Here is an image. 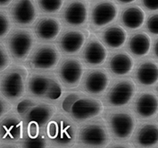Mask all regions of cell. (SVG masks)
<instances>
[{
	"label": "cell",
	"mask_w": 158,
	"mask_h": 148,
	"mask_svg": "<svg viewBox=\"0 0 158 148\" xmlns=\"http://www.w3.org/2000/svg\"><path fill=\"white\" fill-rule=\"evenodd\" d=\"M30 71L24 64H12L0 73V93L13 106L26 95Z\"/></svg>",
	"instance_id": "6da1fadb"
},
{
	"label": "cell",
	"mask_w": 158,
	"mask_h": 148,
	"mask_svg": "<svg viewBox=\"0 0 158 148\" xmlns=\"http://www.w3.org/2000/svg\"><path fill=\"white\" fill-rule=\"evenodd\" d=\"M37 38L33 31L28 28L17 27L12 29L5 39L13 63L23 64L36 46Z\"/></svg>",
	"instance_id": "7a4b0ae2"
},
{
	"label": "cell",
	"mask_w": 158,
	"mask_h": 148,
	"mask_svg": "<svg viewBox=\"0 0 158 148\" xmlns=\"http://www.w3.org/2000/svg\"><path fill=\"white\" fill-rule=\"evenodd\" d=\"M46 136L55 146H70L77 139L78 130L73 121L63 113H56L46 127Z\"/></svg>",
	"instance_id": "3957f363"
},
{
	"label": "cell",
	"mask_w": 158,
	"mask_h": 148,
	"mask_svg": "<svg viewBox=\"0 0 158 148\" xmlns=\"http://www.w3.org/2000/svg\"><path fill=\"white\" fill-rule=\"evenodd\" d=\"M61 54L53 44H39L34 47L24 65L30 72L49 71L58 64Z\"/></svg>",
	"instance_id": "277c9868"
},
{
	"label": "cell",
	"mask_w": 158,
	"mask_h": 148,
	"mask_svg": "<svg viewBox=\"0 0 158 148\" xmlns=\"http://www.w3.org/2000/svg\"><path fill=\"white\" fill-rule=\"evenodd\" d=\"M23 136V120L13 108L0 119V147H19Z\"/></svg>",
	"instance_id": "5b68a950"
},
{
	"label": "cell",
	"mask_w": 158,
	"mask_h": 148,
	"mask_svg": "<svg viewBox=\"0 0 158 148\" xmlns=\"http://www.w3.org/2000/svg\"><path fill=\"white\" fill-rule=\"evenodd\" d=\"M81 144L89 147H103L110 142V134L105 122L95 121L83 126L79 133Z\"/></svg>",
	"instance_id": "8992f818"
},
{
	"label": "cell",
	"mask_w": 158,
	"mask_h": 148,
	"mask_svg": "<svg viewBox=\"0 0 158 148\" xmlns=\"http://www.w3.org/2000/svg\"><path fill=\"white\" fill-rule=\"evenodd\" d=\"M9 15L17 27L29 28L37 20L38 10L34 0H14L10 4Z\"/></svg>",
	"instance_id": "52a82bcc"
},
{
	"label": "cell",
	"mask_w": 158,
	"mask_h": 148,
	"mask_svg": "<svg viewBox=\"0 0 158 148\" xmlns=\"http://www.w3.org/2000/svg\"><path fill=\"white\" fill-rule=\"evenodd\" d=\"M57 113L56 107L48 103H38L31 107L24 115L23 116L24 128L32 125L39 129H46L49 121Z\"/></svg>",
	"instance_id": "ba28073f"
},
{
	"label": "cell",
	"mask_w": 158,
	"mask_h": 148,
	"mask_svg": "<svg viewBox=\"0 0 158 148\" xmlns=\"http://www.w3.org/2000/svg\"><path fill=\"white\" fill-rule=\"evenodd\" d=\"M103 110L104 105L100 100L84 96L75 102L70 113L76 121H83L100 115Z\"/></svg>",
	"instance_id": "9c48e42d"
},
{
	"label": "cell",
	"mask_w": 158,
	"mask_h": 148,
	"mask_svg": "<svg viewBox=\"0 0 158 148\" xmlns=\"http://www.w3.org/2000/svg\"><path fill=\"white\" fill-rule=\"evenodd\" d=\"M136 93V85L131 79H123L116 82L110 89L106 97L111 106L121 107L128 105Z\"/></svg>",
	"instance_id": "30bf717a"
},
{
	"label": "cell",
	"mask_w": 158,
	"mask_h": 148,
	"mask_svg": "<svg viewBox=\"0 0 158 148\" xmlns=\"http://www.w3.org/2000/svg\"><path fill=\"white\" fill-rule=\"evenodd\" d=\"M84 74V66L81 60L72 57L65 59L58 70L62 83L70 88H76L81 81Z\"/></svg>",
	"instance_id": "8fae6325"
},
{
	"label": "cell",
	"mask_w": 158,
	"mask_h": 148,
	"mask_svg": "<svg viewBox=\"0 0 158 148\" xmlns=\"http://www.w3.org/2000/svg\"><path fill=\"white\" fill-rule=\"evenodd\" d=\"M109 125L116 138L126 140L131 137L136 121L131 113L123 111L111 114L109 118Z\"/></svg>",
	"instance_id": "7c38bea8"
},
{
	"label": "cell",
	"mask_w": 158,
	"mask_h": 148,
	"mask_svg": "<svg viewBox=\"0 0 158 148\" xmlns=\"http://www.w3.org/2000/svg\"><path fill=\"white\" fill-rule=\"evenodd\" d=\"M53 75L42 72H30L26 95L35 99H44L46 94L49 89Z\"/></svg>",
	"instance_id": "4fadbf2b"
},
{
	"label": "cell",
	"mask_w": 158,
	"mask_h": 148,
	"mask_svg": "<svg viewBox=\"0 0 158 148\" xmlns=\"http://www.w3.org/2000/svg\"><path fill=\"white\" fill-rule=\"evenodd\" d=\"M62 30V24L55 17H42L34 25V33L40 41L48 42L54 40Z\"/></svg>",
	"instance_id": "5bb4252c"
},
{
	"label": "cell",
	"mask_w": 158,
	"mask_h": 148,
	"mask_svg": "<svg viewBox=\"0 0 158 148\" xmlns=\"http://www.w3.org/2000/svg\"><path fill=\"white\" fill-rule=\"evenodd\" d=\"M89 37L87 31L72 30L63 34L60 39L59 46L65 55H73L83 47Z\"/></svg>",
	"instance_id": "9a60e30c"
},
{
	"label": "cell",
	"mask_w": 158,
	"mask_h": 148,
	"mask_svg": "<svg viewBox=\"0 0 158 148\" xmlns=\"http://www.w3.org/2000/svg\"><path fill=\"white\" fill-rule=\"evenodd\" d=\"M110 76L104 69H96L89 72L84 80L85 90L91 95H101L108 87Z\"/></svg>",
	"instance_id": "2e32d148"
},
{
	"label": "cell",
	"mask_w": 158,
	"mask_h": 148,
	"mask_svg": "<svg viewBox=\"0 0 158 148\" xmlns=\"http://www.w3.org/2000/svg\"><path fill=\"white\" fill-rule=\"evenodd\" d=\"M118 14L116 5L111 1H103L92 10V23L97 28H101L111 23Z\"/></svg>",
	"instance_id": "e0dca14e"
},
{
	"label": "cell",
	"mask_w": 158,
	"mask_h": 148,
	"mask_svg": "<svg viewBox=\"0 0 158 148\" xmlns=\"http://www.w3.org/2000/svg\"><path fill=\"white\" fill-rule=\"evenodd\" d=\"M82 57L88 65H101L106 60L107 51L106 47L97 38H91L84 48Z\"/></svg>",
	"instance_id": "ac0fdd59"
},
{
	"label": "cell",
	"mask_w": 158,
	"mask_h": 148,
	"mask_svg": "<svg viewBox=\"0 0 158 148\" xmlns=\"http://www.w3.org/2000/svg\"><path fill=\"white\" fill-rule=\"evenodd\" d=\"M88 5L84 0H74L71 2L64 10V21L72 26H81L88 19Z\"/></svg>",
	"instance_id": "d6986e66"
},
{
	"label": "cell",
	"mask_w": 158,
	"mask_h": 148,
	"mask_svg": "<svg viewBox=\"0 0 158 148\" xmlns=\"http://www.w3.org/2000/svg\"><path fill=\"white\" fill-rule=\"evenodd\" d=\"M135 110L138 115L144 119L151 118L158 112V99L152 93H143L136 101Z\"/></svg>",
	"instance_id": "ffe728a7"
},
{
	"label": "cell",
	"mask_w": 158,
	"mask_h": 148,
	"mask_svg": "<svg viewBox=\"0 0 158 148\" xmlns=\"http://www.w3.org/2000/svg\"><path fill=\"white\" fill-rule=\"evenodd\" d=\"M134 66L132 57L124 52L114 54L109 62L110 71L116 76H123L130 73Z\"/></svg>",
	"instance_id": "44dd1931"
},
{
	"label": "cell",
	"mask_w": 158,
	"mask_h": 148,
	"mask_svg": "<svg viewBox=\"0 0 158 148\" xmlns=\"http://www.w3.org/2000/svg\"><path fill=\"white\" fill-rule=\"evenodd\" d=\"M102 39L104 43L111 48H120L127 40V32L121 26H112L106 29L103 34Z\"/></svg>",
	"instance_id": "7402d4cb"
},
{
	"label": "cell",
	"mask_w": 158,
	"mask_h": 148,
	"mask_svg": "<svg viewBox=\"0 0 158 148\" xmlns=\"http://www.w3.org/2000/svg\"><path fill=\"white\" fill-rule=\"evenodd\" d=\"M136 77L144 86H152L158 80V65L154 62H145L139 66Z\"/></svg>",
	"instance_id": "603a6c76"
},
{
	"label": "cell",
	"mask_w": 158,
	"mask_h": 148,
	"mask_svg": "<svg viewBox=\"0 0 158 148\" xmlns=\"http://www.w3.org/2000/svg\"><path fill=\"white\" fill-rule=\"evenodd\" d=\"M137 143L143 147L154 146L158 143V126L156 124H146L139 130Z\"/></svg>",
	"instance_id": "cb8c5ba5"
},
{
	"label": "cell",
	"mask_w": 158,
	"mask_h": 148,
	"mask_svg": "<svg viewBox=\"0 0 158 148\" xmlns=\"http://www.w3.org/2000/svg\"><path fill=\"white\" fill-rule=\"evenodd\" d=\"M123 23L130 30L140 28L145 22V13L139 6H131L124 10L122 15Z\"/></svg>",
	"instance_id": "d4e9b609"
},
{
	"label": "cell",
	"mask_w": 158,
	"mask_h": 148,
	"mask_svg": "<svg viewBox=\"0 0 158 148\" xmlns=\"http://www.w3.org/2000/svg\"><path fill=\"white\" fill-rule=\"evenodd\" d=\"M131 52L137 56H146L151 47L150 37L146 33H137L133 35L129 43Z\"/></svg>",
	"instance_id": "484cf974"
},
{
	"label": "cell",
	"mask_w": 158,
	"mask_h": 148,
	"mask_svg": "<svg viewBox=\"0 0 158 148\" xmlns=\"http://www.w3.org/2000/svg\"><path fill=\"white\" fill-rule=\"evenodd\" d=\"M49 141L44 132L40 133L36 138H30L23 136V139L19 143V147L25 148H45L49 146Z\"/></svg>",
	"instance_id": "4316f807"
},
{
	"label": "cell",
	"mask_w": 158,
	"mask_h": 148,
	"mask_svg": "<svg viewBox=\"0 0 158 148\" xmlns=\"http://www.w3.org/2000/svg\"><path fill=\"white\" fill-rule=\"evenodd\" d=\"M38 103H40L38 99H35L31 97H28V96L25 97L24 96L19 101H17L14 105L13 108L16 111L17 113L20 116H22V118H23V116L24 115L31 107H33Z\"/></svg>",
	"instance_id": "83f0119b"
},
{
	"label": "cell",
	"mask_w": 158,
	"mask_h": 148,
	"mask_svg": "<svg viewBox=\"0 0 158 148\" xmlns=\"http://www.w3.org/2000/svg\"><path fill=\"white\" fill-rule=\"evenodd\" d=\"M39 8L46 14H56L64 5V0H37Z\"/></svg>",
	"instance_id": "f1b7e54d"
},
{
	"label": "cell",
	"mask_w": 158,
	"mask_h": 148,
	"mask_svg": "<svg viewBox=\"0 0 158 148\" xmlns=\"http://www.w3.org/2000/svg\"><path fill=\"white\" fill-rule=\"evenodd\" d=\"M63 95L64 93H63L62 84L57 80V78L53 75L49 89L46 94L44 99L48 100V101H58L59 99H61V97H63Z\"/></svg>",
	"instance_id": "f546056e"
},
{
	"label": "cell",
	"mask_w": 158,
	"mask_h": 148,
	"mask_svg": "<svg viewBox=\"0 0 158 148\" xmlns=\"http://www.w3.org/2000/svg\"><path fill=\"white\" fill-rule=\"evenodd\" d=\"M82 97H84V94L81 92H68L63 95V97H61L62 110L66 113H70L75 102Z\"/></svg>",
	"instance_id": "4dcf8cb0"
},
{
	"label": "cell",
	"mask_w": 158,
	"mask_h": 148,
	"mask_svg": "<svg viewBox=\"0 0 158 148\" xmlns=\"http://www.w3.org/2000/svg\"><path fill=\"white\" fill-rule=\"evenodd\" d=\"M13 29V22L9 14L0 9V41H3Z\"/></svg>",
	"instance_id": "1f68e13d"
},
{
	"label": "cell",
	"mask_w": 158,
	"mask_h": 148,
	"mask_svg": "<svg viewBox=\"0 0 158 148\" xmlns=\"http://www.w3.org/2000/svg\"><path fill=\"white\" fill-rule=\"evenodd\" d=\"M13 64L8 49L3 41H0V73Z\"/></svg>",
	"instance_id": "d6a6232c"
},
{
	"label": "cell",
	"mask_w": 158,
	"mask_h": 148,
	"mask_svg": "<svg viewBox=\"0 0 158 148\" xmlns=\"http://www.w3.org/2000/svg\"><path fill=\"white\" fill-rule=\"evenodd\" d=\"M13 109V105L0 93V119H2L6 113Z\"/></svg>",
	"instance_id": "836d02e7"
},
{
	"label": "cell",
	"mask_w": 158,
	"mask_h": 148,
	"mask_svg": "<svg viewBox=\"0 0 158 148\" xmlns=\"http://www.w3.org/2000/svg\"><path fill=\"white\" fill-rule=\"evenodd\" d=\"M147 27L150 32L158 35V14H154L148 20Z\"/></svg>",
	"instance_id": "e575fe53"
},
{
	"label": "cell",
	"mask_w": 158,
	"mask_h": 148,
	"mask_svg": "<svg viewBox=\"0 0 158 148\" xmlns=\"http://www.w3.org/2000/svg\"><path fill=\"white\" fill-rule=\"evenodd\" d=\"M143 5L147 9L150 11L158 10V0H142Z\"/></svg>",
	"instance_id": "d590c367"
},
{
	"label": "cell",
	"mask_w": 158,
	"mask_h": 148,
	"mask_svg": "<svg viewBox=\"0 0 158 148\" xmlns=\"http://www.w3.org/2000/svg\"><path fill=\"white\" fill-rule=\"evenodd\" d=\"M110 147L112 148H128L130 147V146L128 144L124 143H118V144H113L112 146H110Z\"/></svg>",
	"instance_id": "8d00e7d4"
},
{
	"label": "cell",
	"mask_w": 158,
	"mask_h": 148,
	"mask_svg": "<svg viewBox=\"0 0 158 148\" xmlns=\"http://www.w3.org/2000/svg\"><path fill=\"white\" fill-rule=\"evenodd\" d=\"M14 0H0V7H6L9 6Z\"/></svg>",
	"instance_id": "74e56055"
},
{
	"label": "cell",
	"mask_w": 158,
	"mask_h": 148,
	"mask_svg": "<svg viewBox=\"0 0 158 148\" xmlns=\"http://www.w3.org/2000/svg\"><path fill=\"white\" fill-rule=\"evenodd\" d=\"M154 52H155V55L156 56V57L158 58V40L155 45V47H154Z\"/></svg>",
	"instance_id": "f35d334b"
},
{
	"label": "cell",
	"mask_w": 158,
	"mask_h": 148,
	"mask_svg": "<svg viewBox=\"0 0 158 148\" xmlns=\"http://www.w3.org/2000/svg\"><path fill=\"white\" fill-rule=\"evenodd\" d=\"M120 3H122V4H130V3H132L134 2L135 0H118Z\"/></svg>",
	"instance_id": "ab89813d"
},
{
	"label": "cell",
	"mask_w": 158,
	"mask_h": 148,
	"mask_svg": "<svg viewBox=\"0 0 158 148\" xmlns=\"http://www.w3.org/2000/svg\"><path fill=\"white\" fill-rule=\"evenodd\" d=\"M157 93H158V88H157Z\"/></svg>",
	"instance_id": "60d3db41"
}]
</instances>
